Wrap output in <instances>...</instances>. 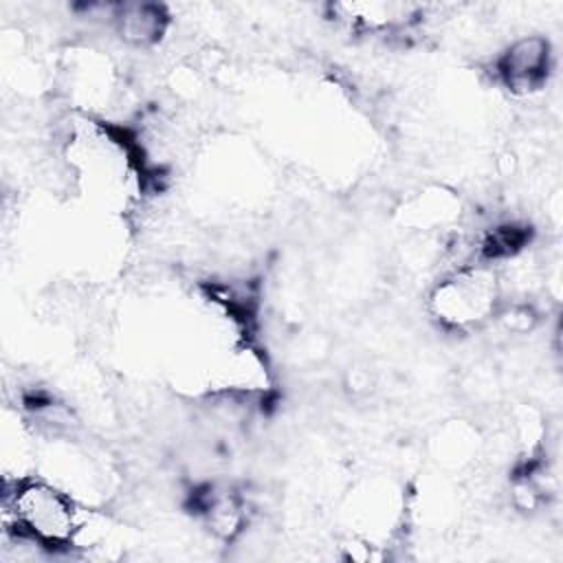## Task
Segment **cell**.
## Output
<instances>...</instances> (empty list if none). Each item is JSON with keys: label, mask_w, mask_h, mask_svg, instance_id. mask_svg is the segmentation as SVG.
I'll return each instance as SVG.
<instances>
[{"label": "cell", "mask_w": 563, "mask_h": 563, "mask_svg": "<svg viewBox=\"0 0 563 563\" xmlns=\"http://www.w3.org/2000/svg\"><path fill=\"white\" fill-rule=\"evenodd\" d=\"M4 526L11 539L37 548H68L77 541L81 512L70 493L59 486L40 477H22L4 495Z\"/></svg>", "instance_id": "1"}, {"label": "cell", "mask_w": 563, "mask_h": 563, "mask_svg": "<svg viewBox=\"0 0 563 563\" xmlns=\"http://www.w3.org/2000/svg\"><path fill=\"white\" fill-rule=\"evenodd\" d=\"M499 282L493 268L466 264L440 279L429 297V308L440 323L455 330L477 328L497 310Z\"/></svg>", "instance_id": "2"}, {"label": "cell", "mask_w": 563, "mask_h": 563, "mask_svg": "<svg viewBox=\"0 0 563 563\" xmlns=\"http://www.w3.org/2000/svg\"><path fill=\"white\" fill-rule=\"evenodd\" d=\"M552 68V46L543 35H523L506 46L497 57L499 81L519 97L541 90Z\"/></svg>", "instance_id": "3"}, {"label": "cell", "mask_w": 563, "mask_h": 563, "mask_svg": "<svg viewBox=\"0 0 563 563\" xmlns=\"http://www.w3.org/2000/svg\"><path fill=\"white\" fill-rule=\"evenodd\" d=\"M114 26L121 40L136 48H147L161 42L169 24V13L156 2H123L114 7Z\"/></svg>", "instance_id": "4"}]
</instances>
